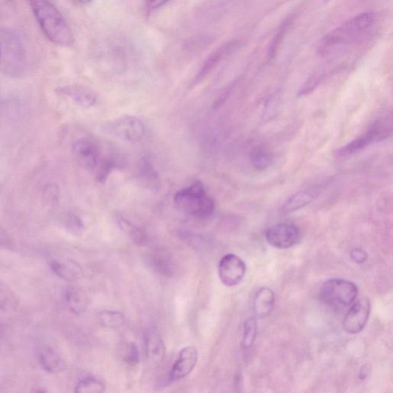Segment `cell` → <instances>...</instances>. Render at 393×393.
<instances>
[{"label": "cell", "instance_id": "10", "mask_svg": "<svg viewBox=\"0 0 393 393\" xmlns=\"http://www.w3.org/2000/svg\"><path fill=\"white\" fill-rule=\"evenodd\" d=\"M371 305L368 299H359L346 315L343 328L350 334L361 332L368 324L370 315Z\"/></svg>", "mask_w": 393, "mask_h": 393}, {"label": "cell", "instance_id": "24", "mask_svg": "<svg viewBox=\"0 0 393 393\" xmlns=\"http://www.w3.org/2000/svg\"><path fill=\"white\" fill-rule=\"evenodd\" d=\"M251 163L257 170H266L269 168L272 162L270 153L264 148L259 147L253 150L251 153Z\"/></svg>", "mask_w": 393, "mask_h": 393}, {"label": "cell", "instance_id": "33", "mask_svg": "<svg viewBox=\"0 0 393 393\" xmlns=\"http://www.w3.org/2000/svg\"><path fill=\"white\" fill-rule=\"evenodd\" d=\"M350 257L352 262L361 264L368 261V255L365 251L361 248H354L350 251Z\"/></svg>", "mask_w": 393, "mask_h": 393}, {"label": "cell", "instance_id": "1", "mask_svg": "<svg viewBox=\"0 0 393 393\" xmlns=\"http://www.w3.org/2000/svg\"><path fill=\"white\" fill-rule=\"evenodd\" d=\"M44 34L52 43L72 47L74 35L64 17L48 0H28Z\"/></svg>", "mask_w": 393, "mask_h": 393}, {"label": "cell", "instance_id": "23", "mask_svg": "<svg viewBox=\"0 0 393 393\" xmlns=\"http://www.w3.org/2000/svg\"><path fill=\"white\" fill-rule=\"evenodd\" d=\"M98 321L105 328H118L125 322L123 312L116 310H103L98 314Z\"/></svg>", "mask_w": 393, "mask_h": 393}, {"label": "cell", "instance_id": "32", "mask_svg": "<svg viewBox=\"0 0 393 393\" xmlns=\"http://www.w3.org/2000/svg\"><path fill=\"white\" fill-rule=\"evenodd\" d=\"M67 225L69 229L75 234H80L85 229L82 219L76 215H72L69 217Z\"/></svg>", "mask_w": 393, "mask_h": 393}, {"label": "cell", "instance_id": "5", "mask_svg": "<svg viewBox=\"0 0 393 393\" xmlns=\"http://www.w3.org/2000/svg\"><path fill=\"white\" fill-rule=\"evenodd\" d=\"M358 295L357 285L343 279H330L321 290L322 301L330 306H348L354 304Z\"/></svg>", "mask_w": 393, "mask_h": 393}, {"label": "cell", "instance_id": "27", "mask_svg": "<svg viewBox=\"0 0 393 393\" xmlns=\"http://www.w3.org/2000/svg\"><path fill=\"white\" fill-rule=\"evenodd\" d=\"M17 301L12 290L5 284L0 282V310H12L16 308Z\"/></svg>", "mask_w": 393, "mask_h": 393}, {"label": "cell", "instance_id": "7", "mask_svg": "<svg viewBox=\"0 0 393 393\" xmlns=\"http://www.w3.org/2000/svg\"><path fill=\"white\" fill-rule=\"evenodd\" d=\"M265 238L273 248L288 249L299 242L301 231L295 224H278L266 231Z\"/></svg>", "mask_w": 393, "mask_h": 393}, {"label": "cell", "instance_id": "19", "mask_svg": "<svg viewBox=\"0 0 393 393\" xmlns=\"http://www.w3.org/2000/svg\"><path fill=\"white\" fill-rule=\"evenodd\" d=\"M39 359L43 368L52 374H56L65 368V363L61 357L50 348H43L39 350Z\"/></svg>", "mask_w": 393, "mask_h": 393}, {"label": "cell", "instance_id": "35", "mask_svg": "<svg viewBox=\"0 0 393 393\" xmlns=\"http://www.w3.org/2000/svg\"><path fill=\"white\" fill-rule=\"evenodd\" d=\"M77 1L83 4H88L92 3L93 0H77Z\"/></svg>", "mask_w": 393, "mask_h": 393}, {"label": "cell", "instance_id": "20", "mask_svg": "<svg viewBox=\"0 0 393 393\" xmlns=\"http://www.w3.org/2000/svg\"><path fill=\"white\" fill-rule=\"evenodd\" d=\"M50 265L53 272L65 281H75L81 275V269L72 262L52 261Z\"/></svg>", "mask_w": 393, "mask_h": 393}, {"label": "cell", "instance_id": "6", "mask_svg": "<svg viewBox=\"0 0 393 393\" xmlns=\"http://www.w3.org/2000/svg\"><path fill=\"white\" fill-rule=\"evenodd\" d=\"M107 129L112 136L130 144L142 141L145 134V125L141 120L129 115L113 120L109 123Z\"/></svg>", "mask_w": 393, "mask_h": 393}, {"label": "cell", "instance_id": "14", "mask_svg": "<svg viewBox=\"0 0 393 393\" xmlns=\"http://www.w3.org/2000/svg\"><path fill=\"white\" fill-rule=\"evenodd\" d=\"M240 43L237 41H231L226 43L217 49L211 57L206 60L201 72H200L195 79V84L202 82V80L209 73L214 70L216 66L222 61V60L229 55L231 54L233 52L237 50L239 47Z\"/></svg>", "mask_w": 393, "mask_h": 393}, {"label": "cell", "instance_id": "31", "mask_svg": "<svg viewBox=\"0 0 393 393\" xmlns=\"http://www.w3.org/2000/svg\"><path fill=\"white\" fill-rule=\"evenodd\" d=\"M125 361L131 365H136L140 361V354L136 343H130L126 350Z\"/></svg>", "mask_w": 393, "mask_h": 393}, {"label": "cell", "instance_id": "34", "mask_svg": "<svg viewBox=\"0 0 393 393\" xmlns=\"http://www.w3.org/2000/svg\"><path fill=\"white\" fill-rule=\"evenodd\" d=\"M170 0H146V5L151 10H157L169 3Z\"/></svg>", "mask_w": 393, "mask_h": 393}, {"label": "cell", "instance_id": "22", "mask_svg": "<svg viewBox=\"0 0 393 393\" xmlns=\"http://www.w3.org/2000/svg\"><path fill=\"white\" fill-rule=\"evenodd\" d=\"M65 301L70 310L76 315L85 312L87 303L83 293L74 288H70L65 292Z\"/></svg>", "mask_w": 393, "mask_h": 393}, {"label": "cell", "instance_id": "8", "mask_svg": "<svg viewBox=\"0 0 393 393\" xmlns=\"http://www.w3.org/2000/svg\"><path fill=\"white\" fill-rule=\"evenodd\" d=\"M246 264L234 254L224 256L218 264V275L223 284L235 286L242 282L246 274Z\"/></svg>", "mask_w": 393, "mask_h": 393}, {"label": "cell", "instance_id": "15", "mask_svg": "<svg viewBox=\"0 0 393 393\" xmlns=\"http://www.w3.org/2000/svg\"><path fill=\"white\" fill-rule=\"evenodd\" d=\"M145 349L149 361L152 365H158L164 361L165 348L163 339L154 329H150L145 334Z\"/></svg>", "mask_w": 393, "mask_h": 393}, {"label": "cell", "instance_id": "28", "mask_svg": "<svg viewBox=\"0 0 393 393\" xmlns=\"http://www.w3.org/2000/svg\"><path fill=\"white\" fill-rule=\"evenodd\" d=\"M291 18L285 20L284 23L279 28L277 34L273 39L272 42L270 45V48L268 50V58L270 60L275 58L276 52H277L279 45H281L284 37L286 34V31H288L290 24L291 23Z\"/></svg>", "mask_w": 393, "mask_h": 393}, {"label": "cell", "instance_id": "29", "mask_svg": "<svg viewBox=\"0 0 393 393\" xmlns=\"http://www.w3.org/2000/svg\"><path fill=\"white\" fill-rule=\"evenodd\" d=\"M115 166L116 163L112 160H104L97 170L96 178L98 182L101 183L105 182L113 169H115Z\"/></svg>", "mask_w": 393, "mask_h": 393}, {"label": "cell", "instance_id": "3", "mask_svg": "<svg viewBox=\"0 0 393 393\" xmlns=\"http://www.w3.org/2000/svg\"><path fill=\"white\" fill-rule=\"evenodd\" d=\"M174 200L180 209L199 219L209 217L215 211L214 200L206 195L201 182L178 191Z\"/></svg>", "mask_w": 393, "mask_h": 393}, {"label": "cell", "instance_id": "13", "mask_svg": "<svg viewBox=\"0 0 393 393\" xmlns=\"http://www.w3.org/2000/svg\"><path fill=\"white\" fill-rule=\"evenodd\" d=\"M323 185H317L296 193L294 195L286 200L279 209V213L286 215L291 214L299 209L308 206L321 194L323 191Z\"/></svg>", "mask_w": 393, "mask_h": 393}, {"label": "cell", "instance_id": "4", "mask_svg": "<svg viewBox=\"0 0 393 393\" xmlns=\"http://www.w3.org/2000/svg\"><path fill=\"white\" fill-rule=\"evenodd\" d=\"M392 119L385 117L377 120L369 128L368 131L361 137L354 140L338 151V156L346 158L368 147V145L383 141L392 134Z\"/></svg>", "mask_w": 393, "mask_h": 393}, {"label": "cell", "instance_id": "21", "mask_svg": "<svg viewBox=\"0 0 393 393\" xmlns=\"http://www.w3.org/2000/svg\"><path fill=\"white\" fill-rule=\"evenodd\" d=\"M117 223L126 235H127L133 242L138 245H142L148 242V236L144 231L136 225L124 217L122 215L116 216Z\"/></svg>", "mask_w": 393, "mask_h": 393}, {"label": "cell", "instance_id": "30", "mask_svg": "<svg viewBox=\"0 0 393 393\" xmlns=\"http://www.w3.org/2000/svg\"><path fill=\"white\" fill-rule=\"evenodd\" d=\"M321 78L322 75L321 73H316V74L312 75L303 85L302 89H301V92H299V96H301L309 94V93L314 90L319 83H321Z\"/></svg>", "mask_w": 393, "mask_h": 393}, {"label": "cell", "instance_id": "18", "mask_svg": "<svg viewBox=\"0 0 393 393\" xmlns=\"http://www.w3.org/2000/svg\"><path fill=\"white\" fill-rule=\"evenodd\" d=\"M148 264L160 275L171 277L176 275V264L169 256L162 253H154L148 257Z\"/></svg>", "mask_w": 393, "mask_h": 393}, {"label": "cell", "instance_id": "16", "mask_svg": "<svg viewBox=\"0 0 393 393\" xmlns=\"http://www.w3.org/2000/svg\"><path fill=\"white\" fill-rule=\"evenodd\" d=\"M275 304V297L272 290L268 288L259 289L253 302V310H254L255 317L258 319L268 317L274 310Z\"/></svg>", "mask_w": 393, "mask_h": 393}, {"label": "cell", "instance_id": "26", "mask_svg": "<svg viewBox=\"0 0 393 393\" xmlns=\"http://www.w3.org/2000/svg\"><path fill=\"white\" fill-rule=\"evenodd\" d=\"M105 391V385L98 379L92 377L82 379L76 387V392L81 393H103Z\"/></svg>", "mask_w": 393, "mask_h": 393}, {"label": "cell", "instance_id": "12", "mask_svg": "<svg viewBox=\"0 0 393 393\" xmlns=\"http://www.w3.org/2000/svg\"><path fill=\"white\" fill-rule=\"evenodd\" d=\"M57 93L84 109L91 108L96 103L97 95L94 90L81 85H68L57 89Z\"/></svg>", "mask_w": 393, "mask_h": 393}, {"label": "cell", "instance_id": "2", "mask_svg": "<svg viewBox=\"0 0 393 393\" xmlns=\"http://www.w3.org/2000/svg\"><path fill=\"white\" fill-rule=\"evenodd\" d=\"M376 22V15L364 12L346 21L325 36L319 45L321 55L330 54L341 46L355 41L370 30Z\"/></svg>", "mask_w": 393, "mask_h": 393}, {"label": "cell", "instance_id": "9", "mask_svg": "<svg viewBox=\"0 0 393 393\" xmlns=\"http://www.w3.org/2000/svg\"><path fill=\"white\" fill-rule=\"evenodd\" d=\"M72 152L78 164L87 171L94 170L99 161V149L93 140L81 137L72 145Z\"/></svg>", "mask_w": 393, "mask_h": 393}, {"label": "cell", "instance_id": "17", "mask_svg": "<svg viewBox=\"0 0 393 393\" xmlns=\"http://www.w3.org/2000/svg\"><path fill=\"white\" fill-rule=\"evenodd\" d=\"M138 178L145 189L156 191L161 186V181L154 166L146 158L138 162Z\"/></svg>", "mask_w": 393, "mask_h": 393}, {"label": "cell", "instance_id": "25", "mask_svg": "<svg viewBox=\"0 0 393 393\" xmlns=\"http://www.w3.org/2000/svg\"><path fill=\"white\" fill-rule=\"evenodd\" d=\"M257 326L255 317H251L244 323L242 348L248 350L254 344L257 337Z\"/></svg>", "mask_w": 393, "mask_h": 393}, {"label": "cell", "instance_id": "36", "mask_svg": "<svg viewBox=\"0 0 393 393\" xmlns=\"http://www.w3.org/2000/svg\"><path fill=\"white\" fill-rule=\"evenodd\" d=\"M0 54H1V49H0Z\"/></svg>", "mask_w": 393, "mask_h": 393}, {"label": "cell", "instance_id": "11", "mask_svg": "<svg viewBox=\"0 0 393 393\" xmlns=\"http://www.w3.org/2000/svg\"><path fill=\"white\" fill-rule=\"evenodd\" d=\"M198 361V351L189 346L180 352L177 361L169 374V381L177 382L188 376L194 370Z\"/></svg>", "mask_w": 393, "mask_h": 393}]
</instances>
